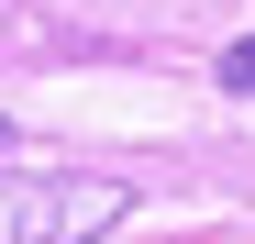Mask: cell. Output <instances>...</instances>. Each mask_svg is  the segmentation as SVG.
<instances>
[{"mask_svg": "<svg viewBox=\"0 0 255 244\" xmlns=\"http://www.w3.org/2000/svg\"><path fill=\"white\" fill-rule=\"evenodd\" d=\"M0 155H11V133H0Z\"/></svg>", "mask_w": 255, "mask_h": 244, "instance_id": "3957f363", "label": "cell"}, {"mask_svg": "<svg viewBox=\"0 0 255 244\" xmlns=\"http://www.w3.org/2000/svg\"><path fill=\"white\" fill-rule=\"evenodd\" d=\"M133 189L122 178H78V167H11L0 155V244H100Z\"/></svg>", "mask_w": 255, "mask_h": 244, "instance_id": "6da1fadb", "label": "cell"}, {"mask_svg": "<svg viewBox=\"0 0 255 244\" xmlns=\"http://www.w3.org/2000/svg\"><path fill=\"white\" fill-rule=\"evenodd\" d=\"M222 89H244V100H255V33H233V45H222Z\"/></svg>", "mask_w": 255, "mask_h": 244, "instance_id": "7a4b0ae2", "label": "cell"}]
</instances>
